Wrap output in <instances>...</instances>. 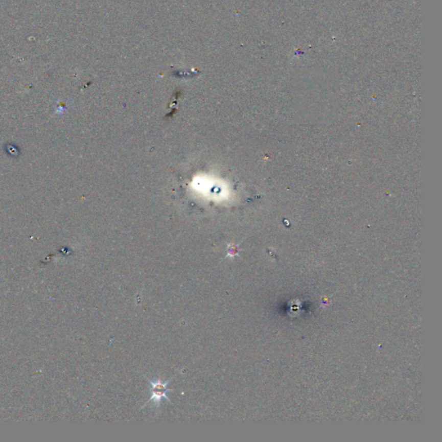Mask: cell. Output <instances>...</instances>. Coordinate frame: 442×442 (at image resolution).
<instances>
[{"instance_id": "1", "label": "cell", "mask_w": 442, "mask_h": 442, "mask_svg": "<svg viewBox=\"0 0 442 442\" xmlns=\"http://www.w3.org/2000/svg\"><path fill=\"white\" fill-rule=\"evenodd\" d=\"M148 382L150 383V385H151V398L149 399L147 403H145V405L143 406V408L145 406V405H147L148 403H150V402H153L155 403V405L156 406H159V404L161 403V400L162 398H165L168 402H170V398H168L167 394L166 393L168 391H172V389H170V388H168V384L170 383V380L172 379V378H170L169 380L165 382V383H162V382L160 380V379H156V380H150L149 378H147Z\"/></svg>"}]
</instances>
